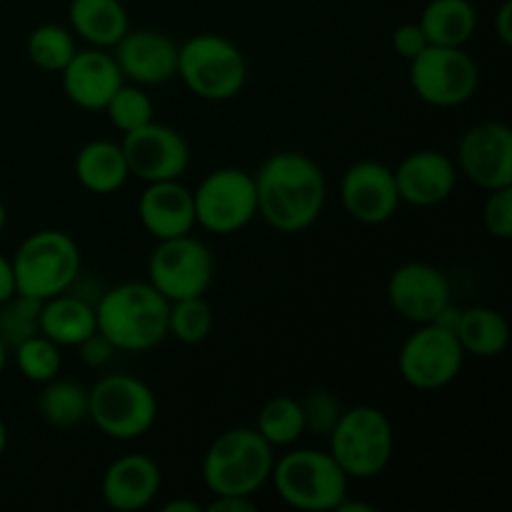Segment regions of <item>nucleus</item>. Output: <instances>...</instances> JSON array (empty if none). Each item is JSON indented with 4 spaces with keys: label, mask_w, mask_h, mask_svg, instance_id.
Wrapping results in <instances>:
<instances>
[{
    "label": "nucleus",
    "mask_w": 512,
    "mask_h": 512,
    "mask_svg": "<svg viewBox=\"0 0 512 512\" xmlns=\"http://www.w3.org/2000/svg\"><path fill=\"white\" fill-rule=\"evenodd\" d=\"M465 350L458 335L435 323L418 325L398 353V370L415 390L448 388L460 375Z\"/></svg>",
    "instance_id": "12"
},
{
    "label": "nucleus",
    "mask_w": 512,
    "mask_h": 512,
    "mask_svg": "<svg viewBox=\"0 0 512 512\" xmlns=\"http://www.w3.org/2000/svg\"><path fill=\"white\" fill-rule=\"evenodd\" d=\"M63 93L83 110H105L108 100L125 83L113 53L105 48H85L60 70Z\"/></svg>",
    "instance_id": "19"
},
{
    "label": "nucleus",
    "mask_w": 512,
    "mask_h": 512,
    "mask_svg": "<svg viewBox=\"0 0 512 512\" xmlns=\"http://www.w3.org/2000/svg\"><path fill=\"white\" fill-rule=\"evenodd\" d=\"M483 225L495 240L512 238V185L510 188L490 190L483 205Z\"/></svg>",
    "instance_id": "35"
},
{
    "label": "nucleus",
    "mask_w": 512,
    "mask_h": 512,
    "mask_svg": "<svg viewBox=\"0 0 512 512\" xmlns=\"http://www.w3.org/2000/svg\"><path fill=\"white\" fill-rule=\"evenodd\" d=\"M40 333L60 348H78L98 330L95 305L80 295L60 293L40 305Z\"/></svg>",
    "instance_id": "22"
},
{
    "label": "nucleus",
    "mask_w": 512,
    "mask_h": 512,
    "mask_svg": "<svg viewBox=\"0 0 512 512\" xmlns=\"http://www.w3.org/2000/svg\"><path fill=\"white\" fill-rule=\"evenodd\" d=\"M5 225H8V210H5L3 200H0V233L5 230Z\"/></svg>",
    "instance_id": "45"
},
{
    "label": "nucleus",
    "mask_w": 512,
    "mask_h": 512,
    "mask_svg": "<svg viewBox=\"0 0 512 512\" xmlns=\"http://www.w3.org/2000/svg\"><path fill=\"white\" fill-rule=\"evenodd\" d=\"M123 153L130 175L143 183L180 180L190 165V145L175 128L150 120L123 135Z\"/></svg>",
    "instance_id": "13"
},
{
    "label": "nucleus",
    "mask_w": 512,
    "mask_h": 512,
    "mask_svg": "<svg viewBox=\"0 0 512 512\" xmlns=\"http://www.w3.org/2000/svg\"><path fill=\"white\" fill-rule=\"evenodd\" d=\"M300 405H303L305 433H313L318 438H328L333 433L345 410L338 395L330 390H310L305 400H300Z\"/></svg>",
    "instance_id": "34"
},
{
    "label": "nucleus",
    "mask_w": 512,
    "mask_h": 512,
    "mask_svg": "<svg viewBox=\"0 0 512 512\" xmlns=\"http://www.w3.org/2000/svg\"><path fill=\"white\" fill-rule=\"evenodd\" d=\"M270 480L285 505L305 512L335 510L348 495L350 483L330 450L315 448H295L275 458Z\"/></svg>",
    "instance_id": "5"
},
{
    "label": "nucleus",
    "mask_w": 512,
    "mask_h": 512,
    "mask_svg": "<svg viewBox=\"0 0 512 512\" xmlns=\"http://www.w3.org/2000/svg\"><path fill=\"white\" fill-rule=\"evenodd\" d=\"M68 20L90 48L113 50L130 30L128 10L120 0H70Z\"/></svg>",
    "instance_id": "24"
},
{
    "label": "nucleus",
    "mask_w": 512,
    "mask_h": 512,
    "mask_svg": "<svg viewBox=\"0 0 512 512\" xmlns=\"http://www.w3.org/2000/svg\"><path fill=\"white\" fill-rule=\"evenodd\" d=\"M105 113H108V120L113 123V128H118L125 135L130 130H138L143 125H148L150 120H155V105L153 98L140 85L123 83L118 88V93L108 100Z\"/></svg>",
    "instance_id": "32"
},
{
    "label": "nucleus",
    "mask_w": 512,
    "mask_h": 512,
    "mask_svg": "<svg viewBox=\"0 0 512 512\" xmlns=\"http://www.w3.org/2000/svg\"><path fill=\"white\" fill-rule=\"evenodd\" d=\"M5 448H8V425H5V420L0 418V458H3Z\"/></svg>",
    "instance_id": "43"
},
{
    "label": "nucleus",
    "mask_w": 512,
    "mask_h": 512,
    "mask_svg": "<svg viewBox=\"0 0 512 512\" xmlns=\"http://www.w3.org/2000/svg\"><path fill=\"white\" fill-rule=\"evenodd\" d=\"M15 365H18L20 375L30 383H48V380L58 378L60 365H63V355H60V345L45 338L43 333H35L25 338L13 348Z\"/></svg>",
    "instance_id": "30"
},
{
    "label": "nucleus",
    "mask_w": 512,
    "mask_h": 512,
    "mask_svg": "<svg viewBox=\"0 0 512 512\" xmlns=\"http://www.w3.org/2000/svg\"><path fill=\"white\" fill-rule=\"evenodd\" d=\"M170 300L148 280H130L105 290L95 303L98 333L123 353H145L168 338Z\"/></svg>",
    "instance_id": "2"
},
{
    "label": "nucleus",
    "mask_w": 512,
    "mask_h": 512,
    "mask_svg": "<svg viewBox=\"0 0 512 512\" xmlns=\"http://www.w3.org/2000/svg\"><path fill=\"white\" fill-rule=\"evenodd\" d=\"M215 278L213 253L193 233L180 238L158 240L148 260V283L163 298H200L210 290Z\"/></svg>",
    "instance_id": "11"
},
{
    "label": "nucleus",
    "mask_w": 512,
    "mask_h": 512,
    "mask_svg": "<svg viewBox=\"0 0 512 512\" xmlns=\"http://www.w3.org/2000/svg\"><path fill=\"white\" fill-rule=\"evenodd\" d=\"M330 440V455L350 480H373L390 465L395 430L388 415L373 405L343 410Z\"/></svg>",
    "instance_id": "6"
},
{
    "label": "nucleus",
    "mask_w": 512,
    "mask_h": 512,
    "mask_svg": "<svg viewBox=\"0 0 512 512\" xmlns=\"http://www.w3.org/2000/svg\"><path fill=\"white\" fill-rule=\"evenodd\" d=\"M125 80L140 85H163L178 75V43L160 30H128L113 48Z\"/></svg>",
    "instance_id": "17"
},
{
    "label": "nucleus",
    "mask_w": 512,
    "mask_h": 512,
    "mask_svg": "<svg viewBox=\"0 0 512 512\" xmlns=\"http://www.w3.org/2000/svg\"><path fill=\"white\" fill-rule=\"evenodd\" d=\"M203 510H205L203 505L195 503V500H188V498L170 500V503L163 508V512H203Z\"/></svg>",
    "instance_id": "41"
},
{
    "label": "nucleus",
    "mask_w": 512,
    "mask_h": 512,
    "mask_svg": "<svg viewBox=\"0 0 512 512\" xmlns=\"http://www.w3.org/2000/svg\"><path fill=\"white\" fill-rule=\"evenodd\" d=\"M418 23L430 45L465 48L478 30V10L470 0H430Z\"/></svg>",
    "instance_id": "25"
},
{
    "label": "nucleus",
    "mask_w": 512,
    "mask_h": 512,
    "mask_svg": "<svg viewBox=\"0 0 512 512\" xmlns=\"http://www.w3.org/2000/svg\"><path fill=\"white\" fill-rule=\"evenodd\" d=\"M195 225L213 235H233L258 218L253 173L243 168H218L193 190Z\"/></svg>",
    "instance_id": "9"
},
{
    "label": "nucleus",
    "mask_w": 512,
    "mask_h": 512,
    "mask_svg": "<svg viewBox=\"0 0 512 512\" xmlns=\"http://www.w3.org/2000/svg\"><path fill=\"white\" fill-rule=\"evenodd\" d=\"M40 418L53 428H75L88 418V390L73 380H48L38 398Z\"/></svg>",
    "instance_id": "27"
},
{
    "label": "nucleus",
    "mask_w": 512,
    "mask_h": 512,
    "mask_svg": "<svg viewBox=\"0 0 512 512\" xmlns=\"http://www.w3.org/2000/svg\"><path fill=\"white\" fill-rule=\"evenodd\" d=\"M5 363H8V345H5L3 338H0V375H3Z\"/></svg>",
    "instance_id": "44"
},
{
    "label": "nucleus",
    "mask_w": 512,
    "mask_h": 512,
    "mask_svg": "<svg viewBox=\"0 0 512 512\" xmlns=\"http://www.w3.org/2000/svg\"><path fill=\"white\" fill-rule=\"evenodd\" d=\"M138 215L143 228L148 230L155 240L180 238V235L193 233V190L185 188L180 180L148 183L143 193H140Z\"/></svg>",
    "instance_id": "21"
},
{
    "label": "nucleus",
    "mask_w": 512,
    "mask_h": 512,
    "mask_svg": "<svg viewBox=\"0 0 512 512\" xmlns=\"http://www.w3.org/2000/svg\"><path fill=\"white\" fill-rule=\"evenodd\" d=\"M275 448L255 428H230L208 445L203 455L205 488L213 495L253 498L270 483Z\"/></svg>",
    "instance_id": "3"
},
{
    "label": "nucleus",
    "mask_w": 512,
    "mask_h": 512,
    "mask_svg": "<svg viewBox=\"0 0 512 512\" xmlns=\"http://www.w3.org/2000/svg\"><path fill=\"white\" fill-rule=\"evenodd\" d=\"M255 430L273 448H290L305 435L303 405H300V400L290 398V395H275L260 408Z\"/></svg>",
    "instance_id": "28"
},
{
    "label": "nucleus",
    "mask_w": 512,
    "mask_h": 512,
    "mask_svg": "<svg viewBox=\"0 0 512 512\" xmlns=\"http://www.w3.org/2000/svg\"><path fill=\"white\" fill-rule=\"evenodd\" d=\"M215 315L205 295L200 298H183L170 303L168 313V335L185 345H198L208 340L213 333Z\"/></svg>",
    "instance_id": "31"
},
{
    "label": "nucleus",
    "mask_w": 512,
    "mask_h": 512,
    "mask_svg": "<svg viewBox=\"0 0 512 512\" xmlns=\"http://www.w3.org/2000/svg\"><path fill=\"white\" fill-rule=\"evenodd\" d=\"M163 473L153 458L143 453H128L115 458L100 480V495L105 505L118 512H138L148 508L160 493Z\"/></svg>",
    "instance_id": "20"
},
{
    "label": "nucleus",
    "mask_w": 512,
    "mask_h": 512,
    "mask_svg": "<svg viewBox=\"0 0 512 512\" xmlns=\"http://www.w3.org/2000/svg\"><path fill=\"white\" fill-rule=\"evenodd\" d=\"M40 305H43V300L28 298V295L20 293L0 303V338L8 348L10 345L15 348L25 338L40 333Z\"/></svg>",
    "instance_id": "33"
},
{
    "label": "nucleus",
    "mask_w": 512,
    "mask_h": 512,
    "mask_svg": "<svg viewBox=\"0 0 512 512\" xmlns=\"http://www.w3.org/2000/svg\"><path fill=\"white\" fill-rule=\"evenodd\" d=\"M15 293H18V290H15L13 263H10V258H5V255L0 253V303L13 298Z\"/></svg>",
    "instance_id": "40"
},
{
    "label": "nucleus",
    "mask_w": 512,
    "mask_h": 512,
    "mask_svg": "<svg viewBox=\"0 0 512 512\" xmlns=\"http://www.w3.org/2000/svg\"><path fill=\"white\" fill-rule=\"evenodd\" d=\"M73 173L88 193L113 195L128 183L130 168L123 145L113 140H90L75 153Z\"/></svg>",
    "instance_id": "23"
},
{
    "label": "nucleus",
    "mask_w": 512,
    "mask_h": 512,
    "mask_svg": "<svg viewBox=\"0 0 512 512\" xmlns=\"http://www.w3.org/2000/svg\"><path fill=\"white\" fill-rule=\"evenodd\" d=\"M15 273V290L35 300L68 293L80 275L83 255L78 243L63 230H38L18 245L10 258Z\"/></svg>",
    "instance_id": "4"
},
{
    "label": "nucleus",
    "mask_w": 512,
    "mask_h": 512,
    "mask_svg": "<svg viewBox=\"0 0 512 512\" xmlns=\"http://www.w3.org/2000/svg\"><path fill=\"white\" fill-rule=\"evenodd\" d=\"M335 512H375V508L368 503H350L348 495H345V498L340 500L338 508H335Z\"/></svg>",
    "instance_id": "42"
},
{
    "label": "nucleus",
    "mask_w": 512,
    "mask_h": 512,
    "mask_svg": "<svg viewBox=\"0 0 512 512\" xmlns=\"http://www.w3.org/2000/svg\"><path fill=\"white\" fill-rule=\"evenodd\" d=\"M410 85L433 108H458L478 93L480 70L465 48L428 45L410 60Z\"/></svg>",
    "instance_id": "10"
},
{
    "label": "nucleus",
    "mask_w": 512,
    "mask_h": 512,
    "mask_svg": "<svg viewBox=\"0 0 512 512\" xmlns=\"http://www.w3.org/2000/svg\"><path fill=\"white\" fill-rule=\"evenodd\" d=\"M428 38H425L420 23H403L395 28L393 33V48L400 58H405L410 63L413 58H418L425 48H428Z\"/></svg>",
    "instance_id": "36"
},
{
    "label": "nucleus",
    "mask_w": 512,
    "mask_h": 512,
    "mask_svg": "<svg viewBox=\"0 0 512 512\" xmlns=\"http://www.w3.org/2000/svg\"><path fill=\"white\" fill-rule=\"evenodd\" d=\"M88 418L105 438L138 440L158 420V398L135 375L110 373L88 390Z\"/></svg>",
    "instance_id": "8"
},
{
    "label": "nucleus",
    "mask_w": 512,
    "mask_h": 512,
    "mask_svg": "<svg viewBox=\"0 0 512 512\" xmlns=\"http://www.w3.org/2000/svg\"><path fill=\"white\" fill-rule=\"evenodd\" d=\"M178 78L198 98L225 103L245 88L248 60L233 40L200 33L178 45Z\"/></svg>",
    "instance_id": "7"
},
{
    "label": "nucleus",
    "mask_w": 512,
    "mask_h": 512,
    "mask_svg": "<svg viewBox=\"0 0 512 512\" xmlns=\"http://www.w3.org/2000/svg\"><path fill=\"white\" fill-rule=\"evenodd\" d=\"M393 173L400 200L413 208L440 205L458 185V165L443 150H415L400 160Z\"/></svg>",
    "instance_id": "18"
},
{
    "label": "nucleus",
    "mask_w": 512,
    "mask_h": 512,
    "mask_svg": "<svg viewBox=\"0 0 512 512\" xmlns=\"http://www.w3.org/2000/svg\"><path fill=\"white\" fill-rule=\"evenodd\" d=\"M78 348L80 358H83V363L88 365V368H103V365L110 363V358H113L115 353L113 343H110L103 333H98V330H95L88 340H83Z\"/></svg>",
    "instance_id": "37"
},
{
    "label": "nucleus",
    "mask_w": 512,
    "mask_h": 512,
    "mask_svg": "<svg viewBox=\"0 0 512 512\" xmlns=\"http://www.w3.org/2000/svg\"><path fill=\"white\" fill-rule=\"evenodd\" d=\"M340 203L345 213L363 225H383L403 205L393 168L380 160H358L340 180Z\"/></svg>",
    "instance_id": "16"
},
{
    "label": "nucleus",
    "mask_w": 512,
    "mask_h": 512,
    "mask_svg": "<svg viewBox=\"0 0 512 512\" xmlns=\"http://www.w3.org/2000/svg\"><path fill=\"white\" fill-rule=\"evenodd\" d=\"M458 173L483 190L512 185V130L500 120H485L465 130L458 143Z\"/></svg>",
    "instance_id": "14"
},
{
    "label": "nucleus",
    "mask_w": 512,
    "mask_h": 512,
    "mask_svg": "<svg viewBox=\"0 0 512 512\" xmlns=\"http://www.w3.org/2000/svg\"><path fill=\"white\" fill-rule=\"evenodd\" d=\"M495 35H498V40L505 45V48H510L512 45V3L510 0H505V3L498 8V13H495Z\"/></svg>",
    "instance_id": "39"
},
{
    "label": "nucleus",
    "mask_w": 512,
    "mask_h": 512,
    "mask_svg": "<svg viewBox=\"0 0 512 512\" xmlns=\"http://www.w3.org/2000/svg\"><path fill=\"white\" fill-rule=\"evenodd\" d=\"M208 512H255L258 505H255L253 498H245V495H213L208 505H205Z\"/></svg>",
    "instance_id": "38"
},
{
    "label": "nucleus",
    "mask_w": 512,
    "mask_h": 512,
    "mask_svg": "<svg viewBox=\"0 0 512 512\" xmlns=\"http://www.w3.org/2000/svg\"><path fill=\"white\" fill-rule=\"evenodd\" d=\"M455 335H458L465 355L490 360L503 355L508 348L510 325L503 313H498L495 308L473 305V308H463Z\"/></svg>",
    "instance_id": "26"
},
{
    "label": "nucleus",
    "mask_w": 512,
    "mask_h": 512,
    "mask_svg": "<svg viewBox=\"0 0 512 512\" xmlns=\"http://www.w3.org/2000/svg\"><path fill=\"white\" fill-rule=\"evenodd\" d=\"M253 180L258 215L278 233H303L323 215L328 185L320 165L305 153H273L255 170Z\"/></svg>",
    "instance_id": "1"
},
{
    "label": "nucleus",
    "mask_w": 512,
    "mask_h": 512,
    "mask_svg": "<svg viewBox=\"0 0 512 512\" xmlns=\"http://www.w3.org/2000/svg\"><path fill=\"white\" fill-rule=\"evenodd\" d=\"M388 300L395 313L415 325L433 323L453 303L448 275L423 260L398 265L388 280Z\"/></svg>",
    "instance_id": "15"
},
{
    "label": "nucleus",
    "mask_w": 512,
    "mask_h": 512,
    "mask_svg": "<svg viewBox=\"0 0 512 512\" xmlns=\"http://www.w3.org/2000/svg\"><path fill=\"white\" fill-rule=\"evenodd\" d=\"M25 53L35 68L45 70V73H60L78 53V45L68 28L45 23L30 30L28 40H25Z\"/></svg>",
    "instance_id": "29"
}]
</instances>
